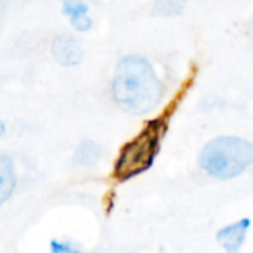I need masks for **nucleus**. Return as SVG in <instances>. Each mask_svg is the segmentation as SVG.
Wrapping results in <instances>:
<instances>
[{
	"label": "nucleus",
	"mask_w": 253,
	"mask_h": 253,
	"mask_svg": "<svg viewBox=\"0 0 253 253\" xmlns=\"http://www.w3.org/2000/svg\"><path fill=\"white\" fill-rule=\"evenodd\" d=\"M186 5V0H158L155 12L163 17H171L182 12Z\"/></svg>",
	"instance_id": "1a4fd4ad"
},
{
	"label": "nucleus",
	"mask_w": 253,
	"mask_h": 253,
	"mask_svg": "<svg viewBox=\"0 0 253 253\" xmlns=\"http://www.w3.org/2000/svg\"><path fill=\"white\" fill-rule=\"evenodd\" d=\"M163 134L164 124L161 121L149 122L133 140L121 149L115 164L113 177L118 182H125L146 171L154 164Z\"/></svg>",
	"instance_id": "7ed1b4c3"
},
{
	"label": "nucleus",
	"mask_w": 253,
	"mask_h": 253,
	"mask_svg": "<svg viewBox=\"0 0 253 253\" xmlns=\"http://www.w3.org/2000/svg\"><path fill=\"white\" fill-rule=\"evenodd\" d=\"M249 225H250L249 219H241L235 223H231V225L222 228L217 232V241L222 244V247L228 253H237L240 250V247L243 246Z\"/></svg>",
	"instance_id": "39448f33"
},
{
	"label": "nucleus",
	"mask_w": 253,
	"mask_h": 253,
	"mask_svg": "<svg viewBox=\"0 0 253 253\" xmlns=\"http://www.w3.org/2000/svg\"><path fill=\"white\" fill-rule=\"evenodd\" d=\"M253 163V145L240 137H217L200 154L201 169L216 179H232Z\"/></svg>",
	"instance_id": "f03ea898"
},
{
	"label": "nucleus",
	"mask_w": 253,
	"mask_h": 253,
	"mask_svg": "<svg viewBox=\"0 0 253 253\" xmlns=\"http://www.w3.org/2000/svg\"><path fill=\"white\" fill-rule=\"evenodd\" d=\"M51 253H81V250H78L72 244L52 240L51 241Z\"/></svg>",
	"instance_id": "9d476101"
},
{
	"label": "nucleus",
	"mask_w": 253,
	"mask_h": 253,
	"mask_svg": "<svg viewBox=\"0 0 253 253\" xmlns=\"http://www.w3.org/2000/svg\"><path fill=\"white\" fill-rule=\"evenodd\" d=\"M98 157H100V148L92 142H84L76 151L75 161L79 166H91L98 160Z\"/></svg>",
	"instance_id": "6e6552de"
},
{
	"label": "nucleus",
	"mask_w": 253,
	"mask_h": 253,
	"mask_svg": "<svg viewBox=\"0 0 253 253\" xmlns=\"http://www.w3.org/2000/svg\"><path fill=\"white\" fill-rule=\"evenodd\" d=\"M15 189V169L8 155L0 154V206H2Z\"/></svg>",
	"instance_id": "0eeeda50"
},
{
	"label": "nucleus",
	"mask_w": 253,
	"mask_h": 253,
	"mask_svg": "<svg viewBox=\"0 0 253 253\" xmlns=\"http://www.w3.org/2000/svg\"><path fill=\"white\" fill-rule=\"evenodd\" d=\"M5 134V124L0 121V137H2Z\"/></svg>",
	"instance_id": "9b49d317"
},
{
	"label": "nucleus",
	"mask_w": 253,
	"mask_h": 253,
	"mask_svg": "<svg viewBox=\"0 0 253 253\" xmlns=\"http://www.w3.org/2000/svg\"><path fill=\"white\" fill-rule=\"evenodd\" d=\"M112 88L118 106L133 115L154 110L163 97V85L154 67L148 60L137 55L119 61Z\"/></svg>",
	"instance_id": "f257e3e1"
},
{
	"label": "nucleus",
	"mask_w": 253,
	"mask_h": 253,
	"mask_svg": "<svg viewBox=\"0 0 253 253\" xmlns=\"http://www.w3.org/2000/svg\"><path fill=\"white\" fill-rule=\"evenodd\" d=\"M63 9L78 32H86L91 29L92 21L88 17V6L82 0H67Z\"/></svg>",
	"instance_id": "423d86ee"
},
{
	"label": "nucleus",
	"mask_w": 253,
	"mask_h": 253,
	"mask_svg": "<svg viewBox=\"0 0 253 253\" xmlns=\"http://www.w3.org/2000/svg\"><path fill=\"white\" fill-rule=\"evenodd\" d=\"M54 58L63 66H76L82 61L81 45L70 36H58L51 46Z\"/></svg>",
	"instance_id": "20e7f679"
}]
</instances>
